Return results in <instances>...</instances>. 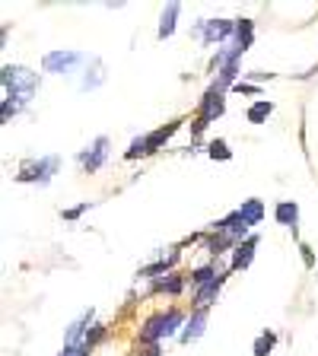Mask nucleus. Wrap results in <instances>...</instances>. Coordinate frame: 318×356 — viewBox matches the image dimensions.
<instances>
[{"mask_svg":"<svg viewBox=\"0 0 318 356\" xmlns=\"http://www.w3.org/2000/svg\"><path fill=\"white\" fill-rule=\"evenodd\" d=\"M0 83H3V99H13V102L26 105L38 89V74L26 70V67H3L0 74Z\"/></svg>","mask_w":318,"mask_h":356,"instance_id":"f257e3e1","label":"nucleus"},{"mask_svg":"<svg viewBox=\"0 0 318 356\" xmlns=\"http://www.w3.org/2000/svg\"><path fill=\"white\" fill-rule=\"evenodd\" d=\"M182 325H185V315H182L178 309H169V312H163V315H153V318L141 327V341L153 347L156 341L178 334V327H182Z\"/></svg>","mask_w":318,"mask_h":356,"instance_id":"f03ea898","label":"nucleus"},{"mask_svg":"<svg viewBox=\"0 0 318 356\" xmlns=\"http://www.w3.org/2000/svg\"><path fill=\"white\" fill-rule=\"evenodd\" d=\"M83 60H86V54H80V51H48L42 60V70L45 74H70Z\"/></svg>","mask_w":318,"mask_h":356,"instance_id":"7ed1b4c3","label":"nucleus"},{"mask_svg":"<svg viewBox=\"0 0 318 356\" xmlns=\"http://www.w3.org/2000/svg\"><path fill=\"white\" fill-rule=\"evenodd\" d=\"M194 35L204 38V44L226 42L230 35H236V22H230V19H204V22H198Z\"/></svg>","mask_w":318,"mask_h":356,"instance_id":"20e7f679","label":"nucleus"},{"mask_svg":"<svg viewBox=\"0 0 318 356\" xmlns=\"http://www.w3.org/2000/svg\"><path fill=\"white\" fill-rule=\"evenodd\" d=\"M54 169H58V156H45V159H38V163L22 165V172L16 175V181H38V185H48L51 175H54Z\"/></svg>","mask_w":318,"mask_h":356,"instance_id":"39448f33","label":"nucleus"},{"mask_svg":"<svg viewBox=\"0 0 318 356\" xmlns=\"http://www.w3.org/2000/svg\"><path fill=\"white\" fill-rule=\"evenodd\" d=\"M105 159H109V137H96V140L80 153V163L86 172H99Z\"/></svg>","mask_w":318,"mask_h":356,"instance_id":"423d86ee","label":"nucleus"},{"mask_svg":"<svg viewBox=\"0 0 318 356\" xmlns=\"http://www.w3.org/2000/svg\"><path fill=\"white\" fill-rule=\"evenodd\" d=\"M226 111V102H223V89H216V86H210L207 92H204V99H200V115L198 118H204L210 124V121H216Z\"/></svg>","mask_w":318,"mask_h":356,"instance_id":"0eeeda50","label":"nucleus"},{"mask_svg":"<svg viewBox=\"0 0 318 356\" xmlns=\"http://www.w3.org/2000/svg\"><path fill=\"white\" fill-rule=\"evenodd\" d=\"M93 318H96V312L89 309V312H83L74 325L67 327V347H83V343H86V334H89V325H93Z\"/></svg>","mask_w":318,"mask_h":356,"instance_id":"6e6552de","label":"nucleus"},{"mask_svg":"<svg viewBox=\"0 0 318 356\" xmlns=\"http://www.w3.org/2000/svg\"><path fill=\"white\" fill-rule=\"evenodd\" d=\"M255 248H258V236H248L242 245H236V248H232L230 270H245V267L252 264V258H255Z\"/></svg>","mask_w":318,"mask_h":356,"instance_id":"1a4fd4ad","label":"nucleus"},{"mask_svg":"<svg viewBox=\"0 0 318 356\" xmlns=\"http://www.w3.org/2000/svg\"><path fill=\"white\" fill-rule=\"evenodd\" d=\"M204 327H207V309H194L191 318L185 321V331L178 334V337H182V343H191L204 334Z\"/></svg>","mask_w":318,"mask_h":356,"instance_id":"9d476101","label":"nucleus"},{"mask_svg":"<svg viewBox=\"0 0 318 356\" xmlns=\"http://www.w3.org/2000/svg\"><path fill=\"white\" fill-rule=\"evenodd\" d=\"M274 216L280 226H289L293 229V236H296V226H299V204L296 200H280L274 207Z\"/></svg>","mask_w":318,"mask_h":356,"instance_id":"9b49d317","label":"nucleus"},{"mask_svg":"<svg viewBox=\"0 0 318 356\" xmlns=\"http://www.w3.org/2000/svg\"><path fill=\"white\" fill-rule=\"evenodd\" d=\"M223 280H226V274H220L216 280H210V283H204V286H198L194 289V305L198 309H207L210 302H216V296H220V286H223Z\"/></svg>","mask_w":318,"mask_h":356,"instance_id":"f8f14e48","label":"nucleus"},{"mask_svg":"<svg viewBox=\"0 0 318 356\" xmlns=\"http://www.w3.org/2000/svg\"><path fill=\"white\" fill-rule=\"evenodd\" d=\"M182 127V121H169L166 127H156L153 134H147V153H156V149L163 147V143H169V137Z\"/></svg>","mask_w":318,"mask_h":356,"instance_id":"ddd939ff","label":"nucleus"},{"mask_svg":"<svg viewBox=\"0 0 318 356\" xmlns=\"http://www.w3.org/2000/svg\"><path fill=\"white\" fill-rule=\"evenodd\" d=\"M178 258H182V252H172L169 258H163V261H156V264L143 267L141 277H166V274H172V267L178 264Z\"/></svg>","mask_w":318,"mask_h":356,"instance_id":"4468645a","label":"nucleus"},{"mask_svg":"<svg viewBox=\"0 0 318 356\" xmlns=\"http://www.w3.org/2000/svg\"><path fill=\"white\" fill-rule=\"evenodd\" d=\"M239 216H242L248 226H258L261 220H264V204L261 200H242V207H239Z\"/></svg>","mask_w":318,"mask_h":356,"instance_id":"2eb2a0df","label":"nucleus"},{"mask_svg":"<svg viewBox=\"0 0 318 356\" xmlns=\"http://www.w3.org/2000/svg\"><path fill=\"white\" fill-rule=\"evenodd\" d=\"M178 13H182V7H178V3H169V7L163 10V19H159V32H156V35L163 38H169L172 32H175V19H178Z\"/></svg>","mask_w":318,"mask_h":356,"instance_id":"dca6fc26","label":"nucleus"},{"mask_svg":"<svg viewBox=\"0 0 318 356\" xmlns=\"http://www.w3.org/2000/svg\"><path fill=\"white\" fill-rule=\"evenodd\" d=\"M153 289H156V293H169V296H178V293L185 289V280H182L178 274H166V277H159V280H156Z\"/></svg>","mask_w":318,"mask_h":356,"instance_id":"f3484780","label":"nucleus"},{"mask_svg":"<svg viewBox=\"0 0 318 356\" xmlns=\"http://www.w3.org/2000/svg\"><path fill=\"white\" fill-rule=\"evenodd\" d=\"M271 111H274V102H267V99H258V102L248 108V115H245V118L252 121V124H261V121L271 118Z\"/></svg>","mask_w":318,"mask_h":356,"instance_id":"a211bd4d","label":"nucleus"},{"mask_svg":"<svg viewBox=\"0 0 318 356\" xmlns=\"http://www.w3.org/2000/svg\"><path fill=\"white\" fill-rule=\"evenodd\" d=\"M232 248H236V242H232L230 236H220V232H214V236L207 238V252L214 254V258H216V254H223V252H232Z\"/></svg>","mask_w":318,"mask_h":356,"instance_id":"6ab92c4d","label":"nucleus"},{"mask_svg":"<svg viewBox=\"0 0 318 356\" xmlns=\"http://www.w3.org/2000/svg\"><path fill=\"white\" fill-rule=\"evenodd\" d=\"M252 35H255V26H252V19H239V22H236V42L242 44L245 51L252 48Z\"/></svg>","mask_w":318,"mask_h":356,"instance_id":"aec40b11","label":"nucleus"},{"mask_svg":"<svg viewBox=\"0 0 318 356\" xmlns=\"http://www.w3.org/2000/svg\"><path fill=\"white\" fill-rule=\"evenodd\" d=\"M216 267L214 264H204V267H198V270H191V283L194 286H204V283H210V280H216Z\"/></svg>","mask_w":318,"mask_h":356,"instance_id":"412c9836","label":"nucleus"},{"mask_svg":"<svg viewBox=\"0 0 318 356\" xmlns=\"http://www.w3.org/2000/svg\"><path fill=\"white\" fill-rule=\"evenodd\" d=\"M274 343H277V334L274 331L258 334V341H255V356H267L271 350H274Z\"/></svg>","mask_w":318,"mask_h":356,"instance_id":"4be33fe9","label":"nucleus"},{"mask_svg":"<svg viewBox=\"0 0 318 356\" xmlns=\"http://www.w3.org/2000/svg\"><path fill=\"white\" fill-rule=\"evenodd\" d=\"M207 156L210 159H223V163H226V159H232V149H230V143L226 140H214L210 143V149H207Z\"/></svg>","mask_w":318,"mask_h":356,"instance_id":"5701e85b","label":"nucleus"},{"mask_svg":"<svg viewBox=\"0 0 318 356\" xmlns=\"http://www.w3.org/2000/svg\"><path fill=\"white\" fill-rule=\"evenodd\" d=\"M137 156H147V137H137V140H131L125 159H137Z\"/></svg>","mask_w":318,"mask_h":356,"instance_id":"b1692460","label":"nucleus"},{"mask_svg":"<svg viewBox=\"0 0 318 356\" xmlns=\"http://www.w3.org/2000/svg\"><path fill=\"white\" fill-rule=\"evenodd\" d=\"M102 337H105V327H102V325H96V327H93V331L86 334V343H83V347H86V350H93V343H99V341H102Z\"/></svg>","mask_w":318,"mask_h":356,"instance_id":"393cba45","label":"nucleus"},{"mask_svg":"<svg viewBox=\"0 0 318 356\" xmlns=\"http://www.w3.org/2000/svg\"><path fill=\"white\" fill-rule=\"evenodd\" d=\"M232 89H236V92H245V96H261V89H258V86H252V83H242V80H239Z\"/></svg>","mask_w":318,"mask_h":356,"instance_id":"a878e982","label":"nucleus"},{"mask_svg":"<svg viewBox=\"0 0 318 356\" xmlns=\"http://www.w3.org/2000/svg\"><path fill=\"white\" fill-rule=\"evenodd\" d=\"M89 210V204H80V207H70V210H64V220H77V216H83Z\"/></svg>","mask_w":318,"mask_h":356,"instance_id":"bb28decb","label":"nucleus"},{"mask_svg":"<svg viewBox=\"0 0 318 356\" xmlns=\"http://www.w3.org/2000/svg\"><path fill=\"white\" fill-rule=\"evenodd\" d=\"M299 252H303V264L305 267H315V254H312L309 245H299Z\"/></svg>","mask_w":318,"mask_h":356,"instance_id":"cd10ccee","label":"nucleus"},{"mask_svg":"<svg viewBox=\"0 0 318 356\" xmlns=\"http://www.w3.org/2000/svg\"><path fill=\"white\" fill-rule=\"evenodd\" d=\"M143 356H159V343H153V347H150V350H147V353H143Z\"/></svg>","mask_w":318,"mask_h":356,"instance_id":"c85d7f7f","label":"nucleus"}]
</instances>
